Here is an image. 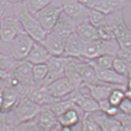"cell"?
Instances as JSON below:
<instances>
[{
    "mask_svg": "<svg viewBox=\"0 0 131 131\" xmlns=\"http://www.w3.org/2000/svg\"><path fill=\"white\" fill-rule=\"evenodd\" d=\"M119 110L122 113L131 115V101L125 97L119 106Z\"/></svg>",
    "mask_w": 131,
    "mask_h": 131,
    "instance_id": "obj_41",
    "label": "cell"
},
{
    "mask_svg": "<svg viewBox=\"0 0 131 131\" xmlns=\"http://www.w3.org/2000/svg\"><path fill=\"white\" fill-rule=\"evenodd\" d=\"M14 126V131H42L35 119Z\"/></svg>",
    "mask_w": 131,
    "mask_h": 131,
    "instance_id": "obj_35",
    "label": "cell"
},
{
    "mask_svg": "<svg viewBox=\"0 0 131 131\" xmlns=\"http://www.w3.org/2000/svg\"><path fill=\"white\" fill-rule=\"evenodd\" d=\"M24 31L16 16H4L0 22V38L4 42H9L16 36Z\"/></svg>",
    "mask_w": 131,
    "mask_h": 131,
    "instance_id": "obj_8",
    "label": "cell"
},
{
    "mask_svg": "<svg viewBox=\"0 0 131 131\" xmlns=\"http://www.w3.org/2000/svg\"><path fill=\"white\" fill-rule=\"evenodd\" d=\"M113 22L112 26L115 39L118 42L120 48H131V30L125 22L122 10L112 14Z\"/></svg>",
    "mask_w": 131,
    "mask_h": 131,
    "instance_id": "obj_5",
    "label": "cell"
},
{
    "mask_svg": "<svg viewBox=\"0 0 131 131\" xmlns=\"http://www.w3.org/2000/svg\"><path fill=\"white\" fill-rule=\"evenodd\" d=\"M115 56L112 55L105 54L92 59V60H86L89 62L95 68L98 69H108L112 68L113 62Z\"/></svg>",
    "mask_w": 131,
    "mask_h": 131,
    "instance_id": "obj_29",
    "label": "cell"
},
{
    "mask_svg": "<svg viewBox=\"0 0 131 131\" xmlns=\"http://www.w3.org/2000/svg\"><path fill=\"white\" fill-rule=\"evenodd\" d=\"M35 42L25 31L20 33L9 42L10 57L15 61L25 60Z\"/></svg>",
    "mask_w": 131,
    "mask_h": 131,
    "instance_id": "obj_4",
    "label": "cell"
},
{
    "mask_svg": "<svg viewBox=\"0 0 131 131\" xmlns=\"http://www.w3.org/2000/svg\"><path fill=\"white\" fill-rule=\"evenodd\" d=\"M38 42L46 49L51 56H60L63 54L65 40L52 31L47 32L45 38Z\"/></svg>",
    "mask_w": 131,
    "mask_h": 131,
    "instance_id": "obj_16",
    "label": "cell"
},
{
    "mask_svg": "<svg viewBox=\"0 0 131 131\" xmlns=\"http://www.w3.org/2000/svg\"><path fill=\"white\" fill-rule=\"evenodd\" d=\"M125 99V90L121 88H114L111 91L108 97V100L113 106L119 107V105Z\"/></svg>",
    "mask_w": 131,
    "mask_h": 131,
    "instance_id": "obj_32",
    "label": "cell"
},
{
    "mask_svg": "<svg viewBox=\"0 0 131 131\" xmlns=\"http://www.w3.org/2000/svg\"><path fill=\"white\" fill-rule=\"evenodd\" d=\"M112 68L118 73L128 77L131 70L120 58L116 56L113 62Z\"/></svg>",
    "mask_w": 131,
    "mask_h": 131,
    "instance_id": "obj_34",
    "label": "cell"
},
{
    "mask_svg": "<svg viewBox=\"0 0 131 131\" xmlns=\"http://www.w3.org/2000/svg\"><path fill=\"white\" fill-rule=\"evenodd\" d=\"M77 67L83 81L82 86L87 84H96L100 83L97 78L95 68L88 61L80 58V60L77 64Z\"/></svg>",
    "mask_w": 131,
    "mask_h": 131,
    "instance_id": "obj_21",
    "label": "cell"
},
{
    "mask_svg": "<svg viewBox=\"0 0 131 131\" xmlns=\"http://www.w3.org/2000/svg\"><path fill=\"white\" fill-rule=\"evenodd\" d=\"M67 57L65 56H52L47 62L48 73L45 81L43 86H46L54 81L65 77V65Z\"/></svg>",
    "mask_w": 131,
    "mask_h": 131,
    "instance_id": "obj_12",
    "label": "cell"
},
{
    "mask_svg": "<svg viewBox=\"0 0 131 131\" xmlns=\"http://www.w3.org/2000/svg\"><path fill=\"white\" fill-rule=\"evenodd\" d=\"M3 88H0V112L3 107Z\"/></svg>",
    "mask_w": 131,
    "mask_h": 131,
    "instance_id": "obj_45",
    "label": "cell"
},
{
    "mask_svg": "<svg viewBox=\"0 0 131 131\" xmlns=\"http://www.w3.org/2000/svg\"><path fill=\"white\" fill-rule=\"evenodd\" d=\"M84 42L74 31L70 35L64 43V49L62 56L80 58Z\"/></svg>",
    "mask_w": 131,
    "mask_h": 131,
    "instance_id": "obj_20",
    "label": "cell"
},
{
    "mask_svg": "<svg viewBox=\"0 0 131 131\" xmlns=\"http://www.w3.org/2000/svg\"><path fill=\"white\" fill-rule=\"evenodd\" d=\"M99 36L100 39L102 40H113L115 39V33L112 26L108 23L106 25L98 28Z\"/></svg>",
    "mask_w": 131,
    "mask_h": 131,
    "instance_id": "obj_37",
    "label": "cell"
},
{
    "mask_svg": "<svg viewBox=\"0 0 131 131\" xmlns=\"http://www.w3.org/2000/svg\"><path fill=\"white\" fill-rule=\"evenodd\" d=\"M120 47L116 39L113 40H99L95 41L84 42L81 59L92 60L99 56L108 54L116 56Z\"/></svg>",
    "mask_w": 131,
    "mask_h": 131,
    "instance_id": "obj_1",
    "label": "cell"
},
{
    "mask_svg": "<svg viewBox=\"0 0 131 131\" xmlns=\"http://www.w3.org/2000/svg\"><path fill=\"white\" fill-rule=\"evenodd\" d=\"M33 65L26 60L14 61L8 71L9 77L17 80L20 86H35L33 79Z\"/></svg>",
    "mask_w": 131,
    "mask_h": 131,
    "instance_id": "obj_6",
    "label": "cell"
},
{
    "mask_svg": "<svg viewBox=\"0 0 131 131\" xmlns=\"http://www.w3.org/2000/svg\"><path fill=\"white\" fill-rule=\"evenodd\" d=\"M81 131H102L100 126L96 122L85 113L82 118Z\"/></svg>",
    "mask_w": 131,
    "mask_h": 131,
    "instance_id": "obj_33",
    "label": "cell"
},
{
    "mask_svg": "<svg viewBox=\"0 0 131 131\" xmlns=\"http://www.w3.org/2000/svg\"><path fill=\"white\" fill-rule=\"evenodd\" d=\"M115 117L121 123L122 131H131V115L119 111Z\"/></svg>",
    "mask_w": 131,
    "mask_h": 131,
    "instance_id": "obj_38",
    "label": "cell"
},
{
    "mask_svg": "<svg viewBox=\"0 0 131 131\" xmlns=\"http://www.w3.org/2000/svg\"><path fill=\"white\" fill-rule=\"evenodd\" d=\"M42 107L28 97H21L13 110L14 126L35 119L40 112Z\"/></svg>",
    "mask_w": 131,
    "mask_h": 131,
    "instance_id": "obj_3",
    "label": "cell"
},
{
    "mask_svg": "<svg viewBox=\"0 0 131 131\" xmlns=\"http://www.w3.org/2000/svg\"><path fill=\"white\" fill-rule=\"evenodd\" d=\"M21 95L16 88L8 86L3 88V104L1 113H7L13 111L20 99Z\"/></svg>",
    "mask_w": 131,
    "mask_h": 131,
    "instance_id": "obj_24",
    "label": "cell"
},
{
    "mask_svg": "<svg viewBox=\"0 0 131 131\" xmlns=\"http://www.w3.org/2000/svg\"><path fill=\"white\" fill-rule=\"evenodd\" d=\"M62 13L61 6L55 5L52 3L33 15L42 28L46 31H49L57 24Z\"/></svg>",
    "mask_w": 131,
    "mask_h": 131,
    "instance_id": "obj_9",
    "label": "cell"
},
{
    "mask_svg": "<svg viewBox=\"0 0 131 131\" xmlns=\"http://www.w3.org/2000/svg\"><path fill=\"white\" fill-rule=\"evenodd\" d=\"M9 77V74L7 71L0 68V80H7Z\"/></svg>",
    "mask_w": 131,
    "mask_h": 131,
    "instance_id": "obj_43",
    "label": "cell"
},
{
    "mask_svg": "<svg viewBox=\"0 0 131 131\" xmlns=\"http://www.w3.org/2000/svg\"><path fill=\"white\" fill-rule=\"evenodd\" d=\"M0 131H11V126L7 121L5 113L0 112Z\"/></svg>",
    "mask_w": 131,
    "mask_h": 131,
    "instance_id": "obj_42",
    "label": "cell"
},
{
    "mask_svg": "<svg viewBox=\"0 0 131 131\" xmlns=\"http://www.w3.org/2000/svg\"><path fill=\"white\" fill-rule=\"evenodd\" d=\"M116 56L124 61L131 70V48H120Z\"/></svg>",
    "mask_w": 131,
    "mask_h": 131,
    "instance_id": "obj_40",
    "label": "cell"
},
{
    "mask_svg": "<svg viewBox=\"0 0 131 131\" xmlns=\"http://www.w3.org/2000/svg\"><path fill=\"white\" fill-rule=\"evenodd\" d=\"M82 87L87 88L89 91V94L98 103L99 102L108 99L111 91L114 88H121L125 91L126 89V86H116V85L108 84L102 83L96 84H87Z\"/></svg>",
    "mask_w": 131,
    "mask_h": 131,
    "instance_id": "obj_19",
    "label": "cell"
},
{
    "mask_svg": "<svg viewBox=\"0 0 131 131\" xmlns=\"http://www.w3.org/2000/svg\"><path fill=\"white\" fill-rule=\"evenodd\" d=\"M48 73L46 63L33 65V74L36 86H43L45 81Z\"/></svg>",
    "mask_w": 131,
    "mask_h": 131,
    "instance_id": "obj_28",
    "label": "cell"
},
{
    "mask_svg": "<svg viewBox=\"0 0 131 131\" xmlns=\"http://www.w3.org/2000/svg\"><path fill=\"white\" fill-rule=\"evenodd\" d=\"M95 70L97 78L100 83L116 85V86H126L128 78L118 73L113 68H108V69L95 68Z\"/></svg>",
    "mask_w": 131,
    "mask_h": 131,
    "instance_id": "obj_18",
    "label": "cell"
},
{
    "mask_svg": "<svg viewBox=\"0 0 131 131\" xmlns=\"http://www.w3.org/2000/svg\"><path fill=\"white\" fill-rule=\"evenodd\" d=\"M54 0H27L24 2L26 7L32 14L37 13L42 9L48 6Z\"/></svg>",
    "mask_w": 131,
    "mask_h": 131,
    "instance_id": "obj_31",
    "label": "cell"
},
{
    "mask_svg": "<svg viewBox=\"0 0 131 131\" xmlns=\"http://www.w3.org/2000/svg\"><path fill=\"white\" fill-rule=\"evenodd\" d=\"M78 106L70 108L57 116V120L60 126L73 127L80 121V115Z\"/></svg>",
    "mask_w": 131,
    "mask_h": 131,
    "instance_id": "obj_27",
    "label": "cell"
},
{
    "mask_svg": "<svg viewBox=\"0 0 131 131\" xmlns=\"http://www.w3.org/2000/svg\"><path fill=\"white\" fill-rule=\"evenodd\" d=\"M27 0H7L8 3L13 4H17L20 3H23Z\"/></svg>",
    "mask_w": 131,
    "mask_h": 131,
    "instance_id": "obj_46",
    "label": "cell"
},
{
    "mask_svg": "<svg viewBox=\"0 0 131 131\" xmlns=\"http://www.w3.org/2000/svg\"><path fill=\"white\" fill-rule=\"evenodd\" d=\"M80 60V58L67 57L65 77L71 82L75 89L80 88L83 85L82 79L77 67Z\"/></svg>",
    "mask_w": 131,
    "mask_h": 131,
    "instance_id": "obj_23",
    "label": "cell"
},
{
    "mask_svg": "<svg viewBox=\"0 0 131 131\" xmlns=\"http://www.w3.org/2000/svg\"><path fill=\"white\" fill-rule=\"evenodd\" d=\"M75 32L83 42H93L100 39L98 29L88 22L81 23L76 25Z\"/></svg>",
    "mask_w": 131,
    "mask_h": 131,
    "instance_id": "obj_26",
    "label": "cell"
},
{
    "mask_svg": "<svg viewBox=\"0 0 131 131\" xmlns=\"http://www.w3.org/2000/svg\"><path fill=\"white\" fill-rule=\"evenodd\" d=\"M51 56L41 44L35 41L25 60L32 65L46 63Z\"/></svg>",
    "mask_w": 131,
    "mask_h": 131,
    "instance_id": "obj_25",
    "label": "cell"
},
{
    "mask_svg": "<svg viewBox=\"0 0 131 131\" xmlns=\"http://www.w3.org/2000/svg\"><path fill=\"white\" fill-rule=\"evenodd\" d=\"M88 115L99 124L102 131H122L121 123L115 116H110L100 110Z\"/></svg>",
    "mask_w": 131,
    "mask_h": 131,
    "instance_id": "obj_15",
    "label": "cell"
},
{
    "mask_svg": "<svg viewBox=\"0 0 131 131\" xmlns=\"http://www.w3.org/2000/svg\"><path fill=\"white\" fill-rule=\"evenodd\" d=\"M128 2V0H90L84 5L90 9L98 10L107 16L123 10Z\"/></svg>",
    "mask_w": 131,
    "mask_h": 131,
    "instance_id": "obj_11",
    "label": "cell"
},
{
    "mask_svg": "<svg viewBox=\"0 0 131 131\" xmlns=\"http://www.w3.org/2000/svg\"><path fill=\"white\" fill-rule=\"evenodd\" d=\"M77 1H78L79 2L81 3H83V4H85L86 3H88V1H89L90 0H77Z\"/></svg>",
    "mask_w": 131,
    "mask_h": 131,
    "instance_id": "obj_49",
    "label": "cell"
},
{
    "mask_svg": "<svg viewBox=\"0 0 131 131\" xmlns=\"http://www.w3.org/2000/svg\"><path fill=\"white\" fill-rule=\"evenodd\" d=\"M36 118L37 124L42 131H53L60 126L57 116L48 106H42Z\"/></svg>",
    "mask_w": 131,
    "mask_h": 131,
    "instance_id": "obj_17",
    "label": "cell"
},
{
    "mask_svg": "<svg viewBox=\"0 0 131 131\" xmlns=\"http://www.w3.org/2000/svg\"><path fill=\"white\" fill-rule=\"evenodd\" d=\"M65 98L71 100L81 111L85 113H91L99 110V103L89 94L82 92L80 88L74 89Z\"/></svg>",
    "mask_w": 131,
    "mask_h": 131,
    "instance_id": "obj_10",
    "label": "cell"
},
{
    "mask_svg": "<svg viewBox=\"0 0 131 131\" xmlns=\"http://www.w3.org/2000/svg\"><path fill=\"white\" fill-rule=\"evenodd\" d=\"M99 110L110 116H115L119 112L118 107L113 106L110 103L108 99L99 102Z\"/></svg>",
    "mask_w": 131,
    "mask_h": 131,
    "instance_id": "obj_36",
    "label": "cell"
},
{
    "mask_svg": "<svg viewBox=\"0 0 131 131\" xmlns=\"http://www.w3.org/2000/svg\"><path fill=\"white\" fill-rule=\"evenodd\" d=\"M88 21L90 24L97 29L108 24L105 15L94 9H90L88 14Z\"/></svg>",
    "mask_w": 131,
    "mask_h": 131,
    "instance_id": "obj_30",
    "label": "cell"
},
{
    "mask_svg": "<svg viewBox=\"0 0 131 131\" xmlns=\"http://www.w3.org/2000/svg\"><path fill=\"white\" fill-rule=\"evenodd\" d=\"M59 131H73L72 127H68V126H61V128Z\"/></svg>",
    "mask_w": 131,
    "mask_h": 131,
    "instance_id": "obj_48",
    "label": "cell"
},
{
    "mask_svg": "<svg viewBox=\"0 0 131 131\" xmlns=\"http://www.w3.org/2000/svg\"><path fill=\"white\" fill-rule=\"evenodd\" d=\"M3 13H4V11L0 12V22H1V17H2V16H3ZM0 39H1V38H0Z\"/></svg>",
    "mask_w": 131,
    "mask_h": 131,
    "instance_id": "obj_50",
    "label": "cell"
},
{
    "mask_svg": "<svg viewBox=\"0 0 131 131\" xmlns=\"http://www.w3.org/2000/svg\"><path fill=\"white\" fill-rule=\"evenodd\" d=\"M25 96L41 106H49L60 100L53 97L49 93L46 86L28 87L25 92Z\"/></svg>",
    "mask_w": 131,
    "mask_h": 131,
    "instance_id": "obj_14",
    "label": "cell"
},
{
    "mask_svg": "<svg viewBox=\"0 0 131 131\" xmlns=\"http://www.w3.org/2000/svg\"><path fill=\"white\" fill-rule=\"evenodd\" d=\"M128 1H131V0H128Z\"/></svg>",
    "mask_w": 131,
    "mask_h": 131,
    "instance_id": "obj_52",
    "label": "cell"
},
{
    "mask_svg": "<svg viewBox=\"0 0 131 131\" xmlns=\"http://www.w3.org/2000/svg\"><path fill=\"white\" fill-rule=\"evenodd\" d=\"M62 12L73 20L76 25L88 22L90 9L77 0H62Z\"/></svg>",
    "mask_w": 131,
    "mask_h": 131,
    "instance_id": "obj_7",
    "label": "cell"
},
{
    "mask_svg": "<svg viewBox=\"0 0 131 131\" xmlns=\"http://www.w3.org/2000/svg\"><path fill=\"white\" fill-rule=\"evenodd\" d=\"M76 25L74 21L62 12L57 24L51 31L65 41L71 33L75 31Z\"/></svg>",
    "mask_w": 131,
    "mask_h": 131,
    "instance_id": "obj_22",
    "label": "cell"
},
{
    "mask_svg": "<svg viewBox=\"0 0 131 131\" xmlns=\"http://www.w3.org/2000/svg\"><path fill=\"white\" fill-rule=\"evenodd\" d=\"M7 3L8 2L7 0H0V12L4 11V8L6 7Z\"/></svg>",
    "mask_w": 131,
    "mask_h": 131,
    "instance_id": "obj_44",
    "label": "cell"
},
{
    "mask_svg": "<svg viewBox=\"0 0 131 131\" xmlns=\"http://www.w3.org/2000/svg\"><path fill=\"white\" fill-rule=\"evenodd\" d=\"M131 77V70H130V73H129V75H128V77Z\"/></svg>",
    "mask_w": 131,
    "mask_h": 131,
    "instance_id": "obj_51",
    "label": "cell"
},
{
    "mask_svg": "<svg viewBox=\"0 0 131 131\" xmlns=\"http://www.w3.org/2000/svg\"><path fill=\"white\" fill-rule=\"evenodd\" d=\"M125 97L131 101V90L126 89V91H125Z\"/></svg>",
    "mask_w": 131,
    "mask_h": 131,
    "instance_id": "obj_47",
    "label": "cell"
},
{
    "mask_svg": "<svg viewBox=\"0 0 131 131\" xmlns=\"http://www.w3.org/2000/svg\"><path fill=\"white\" fill-rule=\"evenodd\" d=\"M14 61L10 56H7L0 51V68L8 72L13 66Z\"/></svg>",
    "mask_w": 131,
    "mask_h": 131,
    "instance_id": "obj_39",
    "label": "cell"
},
{
    "mask_svg": "<svg viewBox=\"0 0 131 131\" xmlns=\"http://www.w3.org/2000/svg\"><path fill=\"white\" fill-rule=\"evenodd\" d=\"M16 16L19 19L24 31L35 41L40 42L45 38L47 32L40 25L38 21L26 7L25 3L17 10Z\"/></svg>",
    "mask_w": 131,
    "mask_h": 131,
    "instance_id": "obj_2",
    "label": "cell"
},
{
    "mask_svg": "<svg viewBox=\"0 0 131 131\" xmlns=\"http://www.w3.org/2000/svg\"><path fill=\"white\" fill-rule=\"evenodd\" d=\"M46 88L49 93L57 99L65 98L75 89L73 85L65 77L54 81Z\"/></svg>",
    "mask_w": 131,
    "mask_h": 131,
    "instance_id": "obj_13",
    "label": "cell"
}]
</instances>
